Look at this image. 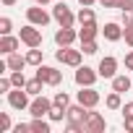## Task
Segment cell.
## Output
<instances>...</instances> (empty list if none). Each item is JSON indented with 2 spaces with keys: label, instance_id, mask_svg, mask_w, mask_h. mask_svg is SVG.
I'll use <instances>...</instances> for the list:
<instances>
[{
  "label": "cell",
  "instance_id": "6da1fadb",
  "mask_svg": "<svg viewBox=\"0 0 133 133\" xmlns=\"http://www.w3.org/2000/svg\"><path fill=\"white\" fill-rule=\"evenodd\" d=\"M86 115H89V107H84L81 102L73 104V107H68V133H86L84 130Z\"/></svg>",
  "mask_w": 133,
  "mask_h": 133
},
{
  "label": "cell",
  "instance_id": "7a4b0ae2",
  "mask_svg": "<svg viewBox=\"0 0 133 133\" xmlns=\"http://www.w3.org/2000/svg\"><path fill=\"white\" fill-rule=\"evenodd\" d=\"M55 57H57L60 63H65V65H71V68H78L84 52H81V50H71V47H60V50L55 52Z\"/></svg>",
  "mask_w": 133,
  "mask_h": 133
},
{
  "label": "cell",
  "instance_id": "3957f363",
  "mask_svg": "<svg viewBox=\"0 0 133 133\" xmlns=\"http://www.w3.org/2000/svg\"><path fill=\"white\" fill-rule=\"evenodd\" d=\"M55 104H52V99H47V97H34L31 99V104H29V115L31 117H44V115H50V110H52Z\"/></svg>",
  "mask_w": 133,
  "mask_h": 133
},
{
  "label": "cell",
  "instance_id": "277c9868",
  "mask_svg": "<svg viewBox=\"0 0 133 133\" xmlns=\"http://www.w3.org/2000/svg\"><path fill=\"white\" fill-rule=\"evenodd\" d=\"M37 78H42L47 86H57L63 81V73L57 68H52V65H37Z\"/></svg>",
  "mask_w": 133,
  "mask_h": 133
},
{
  "label": "cell",
  "instance_id": "5b68a950",
  "mask_svg": "<svg viewBox=\"0 0 133 133\" xmlns=\"http://www.w3.org/2000/svg\"><path fill=\"white\" fill-rule=\"evenodd\" d=\"M8 104L13 107V110H29V91L26 89H18V86H13V91H8Z\"/></svg>",
  "mask_w": 133,
  "mask_h": 133
},
{
  "label": "cell",
  "instance_id": "8992f818",
  "mask_svg": "<svg viewBox=\"0 0 133 133\" xmlns=\"http://www.w3.org/2000/svg\"><path fill=\"white\" fill-rule=\"evenodd\" d=\"M52 18H55L60 26H73V21H76V16L71 13V8L65 5V3H55V8H52Z\"/></svg>",
  "mask_w": 133,
  "mask_h": 133
},
{
  "label": "cell",
  "instance_id": "52a82bcc",
  "mask_svg": "<svg viewBox=\"0 0 133 133\" xmlns=\"http://www.w3.org/2000/svg\"><path fill=\"white\" fill-rule=\"evenodd\" d=\"M97 76H99V71H94V68H89V65H78L76 68V84L78 86H94V81H97Z\"/></svg>",
  "mask_w": 133,
  "mask_h": 133
},
{
  "label": "cell",
  "instance_id": "ba28073f",
  "mask_svg": "<svg viewBox=\"0 0 133 133\" xmlns=\"http://www.w3.org/2000/svg\"><path fill=\"white\" fill-rule=\"evenodd\" d=\"M26 18H29V24H34V26H47L50 24V13L42 8V5H31V8H26Z\"/></svg>",
  "mask_w": 133,
  "mask_h": 133
},
{
  "label": "cell",
  "instance_id": "9c48e42d",
  "mask_svg": "<svg viewBox=\"0 0 133 133\" xmlns=\"http://www.w3.org/2000/svg\"><path fill=\"white\" fill-rule=\"evenodd\" d=\"M21 42H24L26 47H39V44H42V31H39V26H34V24L24 26V29H21Z\"/></svg>",
  "mask_w": 133,
  "mask_h": 133
},
{
  "label": "cell",
  "instance_id": "30bf717a",
  "mask_svg": "<svg viewBox=\"0 0 133 133\" xmlns=\"http://www.w3.org/2000/svg\"><path fill=\"white\" fill-rule=\"evenodd\" d=\"M99 91L97 89H91V86H81V91H78V102L84 104V107H89V110H94L97 104H99Z\"/></svg>",
  "mask_w": 133,
  "mask_h": 133
},
{
  "label": "cell",
  "instance_id": "8fae6325",
  "mask_svg": "<svg viewBox=\"0 0 133 133\" xmlns=\"http://www.w3.org/2000/svg\"><path fill=\"white\" fill-rule=\"evenodd\" d=\"M104 128H107L104 117H102L99 112H91V110H89V115H86V123H84V130H86V133H102Z\"/></svg>",
  "mask_w": 133,
  "mask_h": 133
},
{
  "label": "cell",
  "instance_id": "7c38bea8",
  "mask_svg": "<svg viewBox=\"0 0 133 133\" xmlns=\"http://www.w3.org/2000/svg\"><path fill=\"white\" fill-rule=\"evenodd\" d=\"M97 71H99V76H102V78H115V76H117V57H112V55L102 57Z\"/></svg>",
  "mask_w": 133,
  "mask_h": 133
},
{
  "label": "cell",
  "instance_id": "4fadbf2b",
  "mask_svg": "<svg viewBox=\"0 0 133 133\" xmlns=\"http://www.w3.org/2000/svg\"><path fill=\"white\" fill-rule=\"evenodd\" d=\"M76 31H73V26H60L57 31H55V42H57V47H71L73 42H76Z\"/></svg>",
  "mask_w": 133,
  "mask_h": 133
},
{
  "label": "cell",
  "instance_id": "5bb4252c",
  "mask_svg": "<svg viewBox=\"0 0 133 133\" xmlns=\"http://www.w3.org/2000/svg\"><path fill=\"white\" fill-rule=\"evenodd\" d=\"M102 34H104V39H107V42H120V39L125 37V26H120V24L110 21V24H104Z\"/></svg>",
  "mask_w": 133,
  "mask_h": 133
},
{
  "label": "cell",
  "instance_id": "9a60e30c",
  "mask_svg": "<svg viewBox=\"0 0 133 133\" xmlns=\"http://www.w3.org/2000/svg\"><path fill=\"white\" fill-rule=\"evenodd\" d=\"M18 44H21V37H11V34H3V37H0V52H3V55L16 52Z\"/></svg>",
  "mask_w": 133,
  "mask_h": 133
},
{
  "label": "cell",
  "instance_id": "2e32d148",
  "mask_svg": "<svg viewBox=\"0 0 133 133\" xmlns=\"http://www.w3.org/2000/svg\"><path fill=\"white\" fill-rule=\"evenodd\" d=\"M97 34H99V26H97V21H86V24H81L78 39H81V42H91V39H97Z\"/></svg>",
  "mask_w": 133,
  "mask_h": 133
},
{
  "label": "cell",
  "instance_id": "e0dca14e",
  "mask_svg": "<svg viewBox=\"0 0 133 133\" xmlns=\"http://www.w3.org/2000/svg\"><path fill=\"white\" fill-rule=\"evenodd\" d=\"M5 63H8V71H21V68H24V65H26V55L21 57L18 52H11Z\"/></svg>",
  "mask_w": 133,
  "mask_h": 133
},
{
  "label": "cell",
  "instance_id": "ac0fdd59",
  "mask_svg": "<svg viewBox=\"0 0 133 133\" xmlns=\"http://www.w3.org/2000/svg\"><path fill=\"white\" fill-rule=\"evenodd\" d=\"M42 57H44V52H42L39 47H29V52H26V65H42Z\"/></svg>",
  "mask_w": 133,
  "mask_h": 133
},
{
  "label": "cell",
  "instance_id": "d6986e66",
  "mask_svg": "<svg viewBox=\"0 0 133 133\" xmlns=\"http://www.w3.org/2000/svg\"><path fill=\"white\" fill-rule=\"evenodd\" d=\"M42 86H44V81L34 76V78H29V81H26V86H24V89H26L31 97H39V94H42Z\"/></svg>",
  "mask_w": 133,
  "mask_h": 133
},
{
  "label": "cell",
  "instance_id": "ffe728a7",
  "mask_svg": "<svg viewBox=\"0 0 133 133\" xmlns=\"http://www.w3.org/2000/svg\"><path fill=\"white\" fill-rule=\"evenodd\" d=\"M112 89L120 91V94L128 91V89H130V78H128V76H115V78H112Z\"/></svg>",
  "mask_w": 133,
  "mask_h": 133
},
{
  "label": "cell",
  "instance_id": "44dd1931",
  "mask_svg": "<svg viewBox=\"0 0 133 133\" xmlns=\"http://www.w3.org/2000/svg\"><path fill=\"white\" fill-rule=\"evenodd\" d=\"M104 104H107L110 110H120V107H123V102H120V91H115V89H112V91L107 94V99H104Z\"/></svg>",
  "mask_w": 133,
  "mask_h": 133
},
{
  "label": "cell",
  "instance_id": "7402d4cb",
  "mask_svg": "<svg viewBox=\"0 0 133 133\" xmlns=\"http://www.w3.org/2000/svg\"><path fill=\"white\" fill-rule=\"evenodd\" d=\"M52 104H55V107H63V110H68V107H71V97L65 94V91H57V94L52 97Z\"/></svg>",
  "mask_w": 133,
  "mask_h": 133
},
{
  "label": "cell",
  "instance_id": "603a6c76",
  "mask_svg": "<svg viewBox=\"0 0 133 133\" xmlns=\"http://www.w3.org/2000/svg\"><path fill=\"white\" fill-rule=\"evenodd\" d=\"M29 125H31V133H50V123H44L42 117H34Z\"/></svg>",
  "mask_w": 133,
  "mask_h": 133
},
{
  "label": "cell",
  "instance_id": "cb8c5ba5",
  "mask_svg": "<svg viewBox=\"0 0 133 133\" xmlns=\"http://www.w3.org/2000/svg\"><path fill=\"white\" fill-rule=\"evenodd\" d=\"M76 21H78V24H86V21H94V11H91L89 5H84V8L78 11V16H76Z\"/></svg>",
  "mask_w": 133,
  "mask_h": 133
},
{
  "label": "cell",
  "instance_id": "d4e9b609",
  "mask_svg": "<svg viewBox=\"0 0 133 133\" xmlns=\"http://www.w3.org/2000/svg\"><path fill=\"white\" fill-rule=\"evenodd\" d=\"M11 81H13V86H18V89L26 86V76H24L21 71H11Z\"/></svg>",
  "mask_w": 133,
  "mask_h": 133
},
{
  "label": "cell",
  "instance_id": "484cf974",
  "mask_svg": "<svg viewBox=\"0 0 133 133\" xmlns=\"http://www.w3.org/2000/svg\"><path fill=\"white\" fill-rule=\"evenodd\" d=\"M97 50H99V47H97L94 39H91V42H81V52H84V55H97Z\"/></svg>",
  "mask_w": 133,
  "mask_h": 133
},
{
  "label": "cell",
  "instance_id": "4316f807",
  "mask_svg": "<svg viewBox=\"0 0 133 133\" xmlns=\"http://www.w3.org/2000/svg\"><path fill=\"white\" fill-rule=\"evenodd\" d=\"M11 29H13V21L8 16H3L0 18V34H11Z\"/></svg>",
  "mask_w": 133,
  "mask_h": 133
},
{
  "label": "cell",
  "instance_id": "83f0119b",
  "mask_svg": "<svg viewBox=\"0 0 133 133\" xmlns=\"http://www.w3.org/2000/svg\"><path fill=\"white\" fill-rule=\"evenodd\" d=\"M123 26H125V29H130V26H133V8L123 11Z\"/></svg>",
  "mask_w": 133,
  "mask_h": 133
},
{
  "label": "cell",
  "instance_id": "f1b7e54d",
  "mask_svg": "<svg viewBox=\"0 0 133 133\" xmlns=\"http://www.w3.org/2000/svg\"><path fill=\"white\" fill-rule=\"evenodd\" d=\"M11 128H13V125H11V117H8V112H3V115H0V130L5 133V130H11Z\"/></svg>",
  "mask_w": 133,
  "mask_h": 133
},
{
  "label": "cell",
  "instance_id": "f546056e",
  "mask_svg": "<svg viewBox=\"0 0 133 133\" xmlns=\"http://www.w3.org/2000/svg\"><path fill=\"white\" fill-rule=\"evenodd\" d=\"M29 130H31V125H24V123L13 125V133H29Z\"/></svg>",
  "mask_w": 133,
  "mask_h": 133
},
{
  "label": "cell",
  "instance_id": "4dcf8cb0",
  "mask_svg": "<svg viewBox=\"0 0 133 133\" xmlns=\"http://www.w3.org/2000/svg\"><path fill=\"white\" fill-rule=\"evenodd\" d=\"M117 8H120V11H128V8H133V0H117Z\"/></svg>",
  "mask_w": 133,
  "mask_h": 133
},
{
  "label": "cell",
  "instance_id": "1f68e13d",
  "mask_svg": "<svg viewBox=\"0 0 133 133\" xmlns=\"http://www.w3.org/2000/svg\"><path fill=\"white\" fill-rule=\"evenodd\" d=\"M125 68H128V71H133V47H130V52L125 55Z\"/></svg>",
  "mask_w": 133,
  "mask_h": 133
},
{
  "label": "cell",
  "instance_id": "d6a6232c",
  "mask_svg": "<svg viewBox=\"0 0 133 133\" xmlns=\"http://www.w3.org/2000/svg\"><path fill=\"white\" fill-rule=\"evenodd\" d=\"M125 44H128V47H133V26H130V29H125Z\"/></svg>",
  "mask_w": 133,
  "mask_h": 133
},
{
  "label": "cell",
  "instance_id": "836d02e7",
  "mask_svg": "<svg viewBox=\"0 0 133 133\" xmlns=\"http://www.w3.org/2000/svg\"><path fill=\"white\" fill-rule=\"evenodd\" d=\"M120 110H123V117H125V115H133V102H128V104H123Z\"/></svg>",
  "mask_w": 133,
  "mask_h": 133
},
{
  "label": "cell",
  "instance_id": "e575fe53",
  "mask_svg": "<svg viewBox=\"0 0 133 133\" xmlns=\"http://www.w3.org/2000/svg\"><path fill=\"white\" fill-rule=\"evenodd\" d=\"M123 123H125V130H133V115H125Z\"/></svg>",
  "mask_w": 133,
  "mask_h": 133
},
{
  "label": "cell",
  "instance_id": "d590c367",
  "mask_svg": "<svg viewBox=\"0 0 133 133\" xmlns=\"http://www.w3.org/2000/svg\"><path fill=\"white\" fill-rule=\"evenodd\" d=\"M104 8H117V0H99Z\"/></svg>",
  "mask_w": 133,
  "mask_h": 133
},
{
  "label": "cell",
  "instance_id": "8d00e7d4",
  "mask_svg": "<svg viewBox=\"0 0 133 133\" xmlns=\"http://www.w3.org/2000/svg\"><path fill=\"white\" fill-rule=\"evenodd\" d=\"M78 3H81V5H94L97 0H78Z\"/></svg>",
  "mask_w": 133,
  "mask_h": 133
},
{
  "label": "cell",
  "instance_id": "74e56055",
  "mask_svg": "<svg viewBox=\"0 0 133 133\" xmlns=\"http://www.w3.org/2000/svg\"><path fill=\"white\" fill-rule=\"evenodd\" d=\"M3 5H16V0H0Z\"/></svg>",
  "mask_w": 133,
  "mask_h": 133
},
{
  "label": "cell",
  "instance_id": "f35d334b",
  "mask_svg": "<svg viewBox=\"0 0 133 133\" xmlns=\"http://www.w3.org/2000/svg\"><path fill=\"white\" fill-rule=\"evenodd\" d=\"M37 3H39V5H47V3H50V0H37Z\"/></svg>",
  "mask_w": 133,
  "mask_h": 133
}]
</instances>
